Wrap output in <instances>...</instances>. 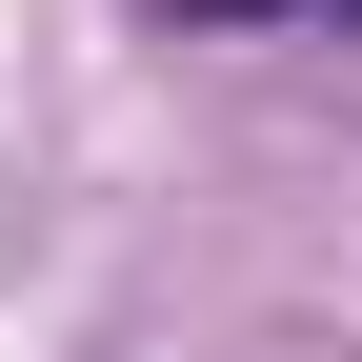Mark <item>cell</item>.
Segmentation results:
<instances>
[{
	"label": "cell",
	"instance_id": "obj_1",
	"mask_svg": "<svg viewBox=\"0 0 362 362\" xmlns=\"http://www.w3.org/2000/svg\"><path fill=\"white\" fill-rule=\"evenodd\" d=\"M161 40H342L362 0H141Z\"/></svg>",
	"mask_w": 362,
	"mask_h": 362
}]
</instances>
